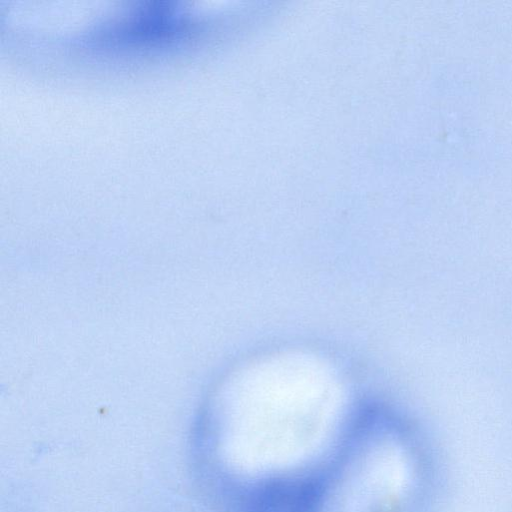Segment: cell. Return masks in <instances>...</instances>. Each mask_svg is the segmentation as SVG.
Segmentation results:
<instances>
[{
    "mask_svg": "<svg viewBox=\"0 0 512 512\" xmlns=\"http://www.w3.org/2000/svg\"><path fill=\"white\" fill-rule=\"evenodd\" d=\"M180 12L167 2H149L135 7L113 32L115 41L124 43H155L180 33Z\"/></svg>",
    "mask_w": 512,
    "mask_h": 512,
    "instance_id": "obj_1",
    "label": "cell"
}]
</instances>
